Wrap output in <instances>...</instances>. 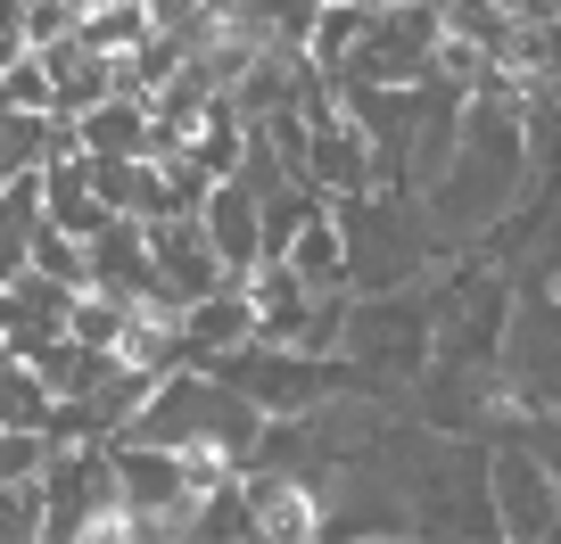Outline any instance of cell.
I'll return each instance as SVG.
<instances>
[{
	"mask_svg": "<svg viewBox=\"0 0 561 544\" xmlns=\"http://www.w3.org/2000/svg\"><path fill=\"white\" fill-rule=\"evenodd\" d=\"M174 338H182V305L174 298H124L116 331H107V355H116L124 371H158Z\"/></svg>",
	"mask_w": 561,
	"mask_h": 544,
	"instance_id": "obj_1",
	"label": "cell"
},
{
	"mask_svg": "<svg viewBox=\"0 0 561 544\" xmlns=\"http://www.w3.org/2000/svg\"><path fill=\"white\" fill-rule=\"evenodd\" d=\"M248 520H256V536H314L322 504L298 478H256V487H248Z\"/></svg>",
	"mask_w": 561,
	"mask_h": 544,
	"instance_id": "obj_2",
	"label": "cell"
},
{
	"mask_svg": "<svg viewBox=\"0 0 561 544\" xmlns=\"http://www.w3.org/2000/svg\"><path fill=\"white\" fill-rule=\"evenodd\" d=\"M298 273L289 264H264L256 281H248V322H256L264 338H280V331H298Z\"/></svg>",
	"mask_w": 561,
	"mask_h": 544,
	"instance_id": "obj_3",
	"label": "cell"
},
{
	"mask_svg": "<svg viewBox=\"0 0 561 544\" xmlns=\"http://www.w3.org/2000/svg\"><path fill=\"white\" fill-rule=\"evenodd\" d=\"M83 536H107V544H116V536H140V511H133V495H107L100 511H83Z\"/></svg>",
	"mask_w": 561,
	"mask_h": 544,
	"instance_id": "obj_4",
	"label": "cell"
},
{
	"mask_svg": "<svg viewBox=\"0 0 561 544\" xmlns=\"http://www.w3.org/2000/svg\"><path fill=\"white\" fill-rule=\"evenodd\" d=\"M9 100H42V67H18V74H9Z\"/></svg>",
	"mask_w": 561,
	"mask_h": 544,
	"instance_id": "obj_5",
	"label": "cell"
}]
</instances>
